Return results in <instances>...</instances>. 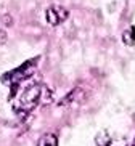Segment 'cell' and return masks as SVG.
<instances>
[{
    "label": "cell",
    "instance_id": "6da1fadb",
    "mask_svg": "<svg viewBox=\"0 0 135 146\" xmlns=\"http://www.w3.org/2000/svg\"><path fill=\"white\" fill-rule=\"evenodd\" d=\"M53 93L44 84H32L26 87L24 90H19L11 101L13 109L19 117H26L29 112H32L39 104H48L52 103Z\"/></svg>",
    "mask_w": 135,
    "mask_h": 146
},
{
    "label": "cell",
    "instance_id": "7a4b0ae2",
    "mask_svg": "<svg viewBox=\"0 0 135 146\" xmlns=\"http://www.w3.org/2000/svg\"><path fill=\"white\" fill-rule=\"evenodd\" d=\"M37 63H39V56L37 58H31V60L24 61L21 66L11 69L8 72H5L2 76V84L10 87V95H8V101L16 96V93L19 92V87L24 80L31 79L37 71Z\"/></svg>",
    "mask_w": 135,
    "mask_h": 146
},
{
    "label": "cell",
    "instance_id": "3957f363",
    "mask_svg": "<svg viewBox=\"0 0 135 146\" xmlns=\"http://www.w3.org/2000/svg\"><path fill=\"white\" fill-rule=\"evenodd\" d=\"M69 16V11L65 8V7H60V5H52L45 10V19L50 26L57 27L60 26L61 23H65Z\"/></svg>",
    "mask_w": 135,
    "mask_h": 146
},
{
    "label": "cell",
    "instance_id": "277c9868",
    "mask_svg": "<svg viewBox=\"0 0 135 146\" xmlns=\"http://www.w3.org/2000/svg\"><path fill=\"white\" fill-rule=\"evenodd\" d=\"M84 96H85V92H84L82 88L76 87V88L69 90L63 98L60 100L58 106H71V104H74V103H80V101L84 100Z\"/></svg>",
    "mask_w": 135,
    "mask_h": 146
},
{
    "label": "cell",
    "instance_id": "5b68a950",
    "mask_svg": "<svg viewBox=\"0 0 135 146\" xmlns=\"http://www.w3.org/2000/svg\"><path fill=\"white\" fill-rule=\"evenodd\" d=\"M113 143V138L108 133V130H101V132L96 133L95 137V145L96 146H109Z\"/></svg>",
    "mask_w": 135,
    "mask_h": 146
},
{
    "label": "cell",
    "instance_id": "8992f818",
    "mask_svg": "<svg viewBox=\"0 0 135 146\" xmlns=\"http://www.w3.org/2000/svg\"><path fill=\"white\" fill-rule=\"evenodd\" d=\"M37 146H58V138L55 133H45L39 138Z\"/></svg>",
    "mask_w": 135,
    "mask_h": 146
},
{
    "label": "cell",
    "instance_id": "52a82bcc",
    "mask_svg": "<svg viewBox=\"0 0 135 146\" xmlns=\"http://www.w3.org/2000/svg\"><path fill=\"white\" fill-rule=\"evenodd\" d=\"M122 42L126 43L127 47H134L135 45V27L130 26L129 29H126L122 32Z\"/></svg>",
    "mask_w": 135,
    "mask_h": 146
},
{
    "label": "cell",
    "instance_id": "ba28073f",
    "mask_svg": "<svg viewBox=\"0 0 135 146\" xmlns=\"http://www.w3.org/2000/svg\"><path fill=\"white\" fill-rule=\"evenodd\" d=\"M7 40H8V35H7V32L0 29V45H3V43H7Z\"/></svg>",
    "mask_w": 135,
    "mask_h": 146
},
{
    "label": "cell",
    "instance_id": "9c48e42d",
    "mask_svg": "<svg viewBox=\"0 0 135 146\" xmlns=\"http://www.w3.org/2000/svg\"><path fill=\"white\" fill-rule=\"evenodd\" d=\"M109 146H127V145H124V143H122V145H116V141H114V140H113V143H111V145H109Z\"/></svg>",
    "mask_w": 135,
    "mask_h": 146
},
{
    "label": "cell",
    "instance_id": "30bf717a",
    "mask_svg": "<svg viewBox=\"0 0 135 146\" xmlns=\"http://www.w3.org/2000/svg\"><path fill=\"white\" fill-rule=\"evenodd\" d=\"M130 146H135V138H134V141H132V145Z\"/></svg>",
    "mask_w": 135,
    "mask_h": 146
}]
</instances>
